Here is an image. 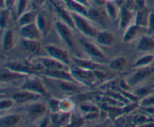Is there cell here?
<instances>
[{
  "instance_id": "1",
  "label": "cell",
  "mask_w": 154,
  "mask_h": 127,
  "mask_svg": "<svg viewBox=\"0 0 154 127\" xmlns=\"http://www.w3.org/2000/svg\"><path fill=\"white\" fill-rule=\"evenodd\" d=\"M71 15L73 19L74 23H75V29L81 32L83 35L88 37H96L97 33H96L95 28H93L90 23L87 21L84 15L78 13L75 11H71Z\"/></svg>"
},
{
  "instance_id": "2",
  "label": "cell",
  "mask_w": 154,
  "mask_h": 127,
  "mask_svg": "<svg viewBox=\"0 0 154 127\" xmlns=\"http://www.w3.org/2000/svg\"><path fill=\"white\" fill-rule=\"evenodd\" d=\"M69 71L77 82L82 83L85 85H90L96 79L94 71L81 69L75 65L72 66V67L69 69Z\"/></svg>"
},
{
  "instance_id": "3",
  "label": "cell",
  "mask_w": 154,
  "mask_h": 127,
  "mask_svg": "<svg viewBox=\"0 0 154 127\" xmlns=\"http://www.w3.org/2000/svg\"><path fill=\"white\" fill-rule=\"evenodd\" d=\"M35 63L38 65V66L42 67V69H48V70H57V69H63V70H69L68 66L64 63L53 59L51 57H39L35 59Z\"/></svg>"
},
{
  "instance_id": "4",
  "label": "cell",
  "mask_w": 154,
  "mask_h": 127,
  "mask_svg": "<svg viewBox=\"0 0 154 127\" xmlns=\"http://www.w3.org/2000/svg\"><path fill=\"white\" fill-rule=\"evenodd\" d=\"M45 50L51 58L55 59V60L64 63L66 66H69L72 63V61H70V60H69L67 53L63 50L57 48V46L51 45H46L45 47Z\"/></svg>"
},
{
  "instance_id": "5",
  "label": "cell",
  "mask_w": 154,
  "mask_h": 127,
  "mask_svg": "<svg viewBox=\"0 0 154 127\" xmlns=\"http://www.w3.org/2000/svg\"><path fill=\"white\" fill-rule=\"evenodd\" d=\"M42 74L43 76L47 78H54V79L64 80V81L77 82L76 80L73 78L69 70H63V69H57V70H48V69H42Z\"/></svg>"
},
{
  "instance_id": "6",
  "label": "cell",
  "mask_w": 154,
  "mask_h": 127,
  "mask_svg": "<svg viewBox=\"0 0 154 127\" xmlns=\"http://www.w3.org/2000/svg\"><path fill=\"white\" fill-rule=\"evenodd\" d=\"M23 90H29V91L33 92V93H38L42 96L48 97V93L47 92L46 89L44 87L42 83L40 80L36 79V78H31V79H27L22 87Z\"/></svg>"
},
{
  "instance_id": "7",
  "label": "cell",
  "mask_w": 154,
  "mask_h": 127,
  "mask_svg": "<svg viewBox=\"0 0 154 127\" xmlns=\"http://www.w3.org/2000/svg\"><path fill=\"white\" fill-rule=\"evenodd\" d=\"M41 34L42 33L35 23L23 26L20 28V35L23 39L38 41L41 39Z\"/></svg>"
},
{
  "instance_id": "8",
  "label": "cell",
  "mask_w": 154,
  "mask_h": 127,
  "mask_svg": "<svg viewBox=\"0 0 154 127\" xmlns=\"http://www.w3.org/2000/svg\"><path fill=\"white\" fill-rule=\"evenodd\" d=\"M41 95L29 90H23V91L17 92L11 96V99L17 103H26L32 101H36L41 98Z\"/></svg>"
},
{
  "instance_id": "9",
  "label": "cell",
  "mask_w": 154,
  "mask_h": 127,
  "mask_svg": "<svg viewBox=\"0 0 154 127\" xmlns=\"http://www.w3.org/2000/svg\"><path fill=\"white\" fill-rule=\"evenodd\" d=\"M153 73H154V66H144V67H141L139 70L134 73L128 80V84H131V85H135Z\"/></svg>"
},
{
  "instance_id": "10",
  "label": "cell",
  "mask_w": 154,
  "mask_h": 127,
  "mask_svg": "<svg viewBox=\"0 0 154 127\" xmlns=\"http://www.w3.org/2000/svg\"><path fill=\"white\" fill-rule=\"evenodd\" d=\"M56 29L58 33L59 36L62 39V40L69 47H72L73 45V41H72V35L71 33L70 27L66 25L63 22H58L56 23Z\"/></svg>"
},
{
  "instance_id": "11",
  "label": "cell",
  "mask_w": 154,
  "mask_h": 127,
  "mask_svg": "<svg viewBox=\"0 0 154 127\" xmlns=\"http://www.w3.org/2000/svg\"><path fill=\"white\" fill-rule=\"evenodd\" d=\"M89 19L93 20V22L97 23L99 25L104 26L106 24L107 18L108 17L106 11L100 10L96 8H88V12H87V17Z\"/></svg>"
},
{
  "instance_id": "12",
  "label": "cell",
  "mask_w": 154,
  "mask_h": 127,
  "mask_svg": "<svg viewBox=\"0 0 154 127\" xmlns=\"http://www.w3.org/2000/svg\"><path fill=\"white\" fill-rule=\"evenodd\" d=\"M135 11L129 10L123 5L120 8V14H119V26L121 29H126L129 27V23L132 21L133 17H135Z\"/></svg>"
},
{
  "instance_id": "13",
  "label": "cell",
  "mask_w": 154,
  "mask_h": 127,
  "mask_svg": "<svg viewBox=\"0 0 154 127\" xmlns=\"http://www.w3.org/2000/svg\"><path fill=\"white\" fill-rule=\"evenodd\" d=\"M53 5H54V8H55V11L56 12H57V15L61 18L62 22H63L64 23H66V25L69 26L70 28L75 29V23H74L73 19H72V17L70 11L66 10L64 8L60 7V6H59L55 2H53Z\"/></svg>"
},
{
  "instance_id": "14",
  "label": "cell",
  "mask_w": 154,
  "mask_h": 127,
  "mask_svg": "<svg viewBox=\"0 0 154 127\" xmlns=\"http://www.w3.org/2000/svg\"><path fill=\"white\" fill-rule=\"evenodd\" d=\"M55 83L56 86L59 90L65 93H75L79 91V88L75 84V82L69 81H64V80H58L54 79V78H50Z\"/></svg>"
},
{
  "instance_id": "15",
  "label": "cell",
  "mask_w": 154,
  "mask_h": 127,
  "mask_svg": "<svg viewBox=\"0 0 154 127\" xmlns=\"http://www.w3.org/2000/svg\"><path fill=\"white\" fill-rule=\"evenodd\" d=\"M4 68L9 69V70L14 71V72L28 75H32L35 72V70L32 67H30V66L23 64L21 63H17V62H11V63H7V64L5 65Z\"/></svg>"
},
{
  "instance_id": "16",
  "label": "cell",
  "mask_w": 154,
  "mask_h": 127,
  "mask_svg": "<svg viewBox=\"0 0 154 127\" xmlns=\"http://www.w3.org/2000/svg\"><path fill=\"white\" fill-rule=\"evenodd\" d=\"M28 76V75L21 74L19 72H14V71L3 68L1 70L0 78H1L2 82H8V81H16V80L23 79V78H27Z\"/></svg>"
},
{
  "instance_id": "17",
  "label": "cell",
  "mask_w": 154,
  "mask_h": 127,
  "mask_svg": "<svg viewBox=\"0 0 154 127\" xmlns=\"http://www.w3.org/2000/svg\"><path fill=\"white\" fill-rule=\"evenodd\" d=\"M72 63L73 65H75V66H78V67L84 69H87V70L95 71L100 70V69H103V66L98 64V63H93V62L90 61V60H81V59L72 58Z\"/></svg>"
},
{
  "instance_id": "18",
  "label": "cell",
  "mask_w": 154,
  "mask_h": 127,
  "mask_svg": "<svg viewBox=\"0 0 154 127\" xmlns=\"http://www.w3.org/2000/svg\"><path fill=\"white\" fill-rule=\"evenodd\" d=\"M150 11L148 8L144 9L141 11H135V24L141 27V28H147L148 27L149 23V15Z\"/></svg>"
},
{
  "instance_id": "19",
  "label": "cell",
  "mask_w": 154,
  "mask_h": 127,
  "mask_svg": "<svg viewBox=\"0 0 154 127\" xmlns=\"http://www.w3.org/2000/svg\"><path fill=\"white\" fill-rule=\"evenodd\" d=\"M61 1L71 11L78 12V13L85 16L86 17H87L88 8L86 6L83 5L75 0H61Z\"/></svg>"
},
{
  "instance_id": "20",
  "label": "cell",
  "mask_w": 154,
  "mask_h": 127,
  "mask_svg": "<svg viewBox=\"0 0 154 127\" xmlns=\"http://www.w3.org/2000/svg\"><path fill=\"white\" fill-rule=\"evenodd\" d=\"M46 111V107L42 104L35 103L30 105L27 110L29 117L32 120H35L43 115Z\"/></svg>"
},
{
  "instance_id": "21",
  "label": "cell",
  "mask_w": 154,
  "mask_h": 127,
  "mask_svg": "<svg viewBox=\"0 0 154 127\" xmlns=\"http://www.w3.org/2000/svg\"><path fill=\"white\" fill-rule=\"evenodd\" d=\"M97 42L103 46H111L114 42V37L111 33L106 31L97 33L96 36Z\"/></svg>"
},
{
  "instance_id": "22",
  "label": "cell",
  "mask_w": 154,
  "mask_h": 127,
  "mask_svg": "<svg viewBox=\"0 0 154 127\" xmlns=\"http://www.w3.org/2000/svg\"><path fill=\"white\" fill-rule=\"evenodd\" d=\"M21 45H22L23 48L29 54H38L40 51V45L38 41L23 39L22 42H21Z\"/></svg>"
},
{
  "instance_id": "23",
  "label": "cell",
  "mask_w": 154,
  "mask_h": 127,
  "mask_svg": "<svg viewBox=\"0 0 154 127\" xmlns=\"http://www.w3.org/2000/svg\"><path fill=\"white\" fill-rule=\"evenodd\" d=\"M105 10L108 17L111 20H116L120 14V8L114 2H106L105 4Z\"/></svg>"
},
{
  "instance_id": "24",
  "label": "cell",
  "mask_w": 154,
  "mask_h": 127,
  "mask_svg": "<svg viewBox=\"0 0 154 127\" xmlns=\"http://www.w3.org/2000/svg\"><path fill=\"white\" fill-rule=\"evenodd\" d=\"M2 49L4 51H9L14 47V33L11 30H5L2 37Z\"/></svg>"
},
{
  "instance_id": "25",
  "label": "cell",
  "mask_w": 154,
  "mask_h": 127,
  "mask_svg": "<svg viewBox=\"0 0 154 127\" xmlns=\"http://www.w3.org/2000/svg\"><path fill=\"white\" fill-rule=\"evenodd\" d=\"M138 50L141 51H149L154 49V40L152 38L147 36H143L140 39L138 45Z\"/></svg>"
},
{
  "instance_id": "26",
  "label": "cell",
  "mask_w": 154,
  "mask_h": 127,
  "mask_svg": "<svg viewBox=\"0 0 154 127\" xmlns=\"http://www.w3.org/2000/svg\"><path fill=\"white\" fill-rule=\"evenodd\" d=\"M38 13L35 11H27L24 12L19 18H18V22L21 26L28 24L33 23L35 22L36 17H37Z\"/></svg>"
},
{
  "instance_id": "27",
  "label": "cell",
  "mask_w": 154,
  "mask_h": 127,
  "mask_svg": "<svg viewBox=\"0 0 154 127\" xmlns=\"http://www.w3.org/2000/svg\"><path fill=\"white\" fill-rule=\"evenodd\" d=\"M141 27L135 25V24L128 27L126 29V31H125L124 36L123 37V42L124 43H127V42H129L132 39H135V36L138 33V32L141 30Z\"/></svg>"
},
{
  "instance_id": "28",
  "label": "cell",
  "mask_w": 154,
  "mask_h": 127,
  "mask_svg": "<svg viewBox=\"0 0 154 127\" xmlns=\"http://www.w3.org/2000/svg\"><path fill=\"white\" fill-rule=\"evenodd\" d=\"M83 46H84L86 52H87L90 57L98 59H105L103 54H102V53L94 45H93V44L85 42V43L83 44Z\"/></svg>"
},
{
  "instance_id": "29",
  "label": "cell",
  "mask_w": 154,
  "mask_h": 127,
  "mask_svg": "<svg viewBox=\"0 0 154 127\" xmlns=\"http://www.w3.org/2000/svg\"><path fill=\"white\" fill-rule=\"evenodd\" d=\"M20 120V117L17 114L13 115H8L4 117H2L0 120L1 126H11L17 124Z\"/></svg>"
},
{
  "instance_id": "30",
  "label": "cell",
  "mask_w": 154,
  "mask_h": 127,
  "mask_svg": "<svg viewBox=\"0 0 154 127\" xmlns=\"http://www.w3.org/2000/svg\"><path fill=\"white\" fill-rule=\"evenodd\" d=\"M154 60V54L153 55H146L141 57L135 62L134 67L135 68H141L147 66L151 64Z\"/></svg>"
},
{
  "instance_id": "31",
  "label": "cell",
  "mask_w": 154,
  "mask_h": 127,
  "mask_svg": "<svg viewBox=\"0 0 154 127\" xmlns=\"http://www.w3.org/2000/svg\"><path fill=\"white\" fill-rule=\"evenodd\" d=\"M126 60L124 57H118L110 63V68L113 70H121L125 67Z\"/></svg>"
},
{
  "instance_id": "32",
  "label": "cell",
  "mask_w": 154,
  "mask_h": 127,
  "mask_svg": "<svg viewBox=\"0 0 154 127\" xmlns=\"http://www.w3.org/2000/svg\"><path fill=\"white\" fill-rule=\"evenodd\" d=\"M35 23L36 24L37 27L42 33H44L46 31L47 29V21L45 20V16L42 15V14L38 13L37 17H36V20Z\"/></svg>"
},
{
  "instance_id": "33",
  "label": "cell",
  "mask_w": 154,
  "mask_h": 127,
  "mask_svg": "<svg viewBox=\"0 0 154 127\" xmlns=\"http://www.w3.org/2000/svg\"><path fill=\"white\" fill-rule=\"evenodd\" d=\"M27 7V0H17L16 5V15L19 18L25 12Z\"/></svg>"
},
{
  "instance_id": "34",
  "label": "cell",
  "mask_w": 154,
  "mask_h": 127,
  "mask_svg": "<svg viewBox=\"0 0 154 127\" xmlns=\"http://www.w3.org/2000/svg\"><path fill=\"white\" fill-rule=\"evenodd\" d=\"M9 18V11L8 9L3 8L1 11V18H0V25H1L2 29H4L6 27Z\"/></svg>"
},
{
  "instance_id": "35",
  "label": "cell",
  "mask_w": 154,
  "mask_h": 127,
  "mask_svg": "<svg viewBox=\"0 0 154 127\" xmlns=\"http://www.w3.org/2000/svg\"><path fill=\"white\" fill-rule=\"evenodd\" d=\"M72 108H73V103L69 99H64L63 101H60V111L68 113Z\"/></svg>"
},
{
  "instance_id": "36",
  "label": "cell",
  "mask_w": 154,
  "mask_h": 127,
  "mask_svg": "<svg viewBox=\"0 0 154 127\" xmlns=\"http://www.w3.org/2000/svg\"><path fill=\"white\" fill-rule=\"evenodd\" d=\"M153 91V88L151 87H144L138 89L135 91V96H149Z\"/></svg>"
},
{
  "instance_id": "37",
  "label": "cell",
  "mask_w": 154,
  "mask_h": 127,
  "mask_svg": "<svg viewBox=\"0 0 154 127\" xmlns=\"http://www.w3.org/2000/svg\"><path fill=\"white\" fill-rule=\"evenodd\" d=\"M141 105L142 107L154 106V95L147 96V97L143 99L141 102Z\"/></svg>"
},
{
  "instance_id": "38",
  "label": "cell",
  "mask_w": 154,
  "mask_h": 127,
  "mask_svg": "<svg viewBox=\"0 0 154 127\" xmlns=\"http://www.w3.org/2000/svg\"><path fill=\"white\" fill-rule=\"evenodd\" d=\"M50 108L53 113H57L60 111V101L57 99H51L50 100Z\"/></svg>"
},
{
  "instance_id": "39",
  "label": "cell",
  "mask_w": 154,
  "mask_h": 127,
  "mask_svg": "<svg viewBox=\"0 0 154 127\" xmlns=\"http://www.w3.org/2000/svg\"><path fill=\"white\" fill-rule=\"evenodd\" d=\"M147 30H148L149 34H154V10L150 11Z\"/></svg>"
},
{
  "instance_id": "40",
  "label": "cell",
  "mask_w": 154,
  "mask_h": 127,
  "mask_svg": "<svg viewBox=\"0 0 154 127\" xmlns=\"http://www.w3.org/2000/svg\"><path fill=\"white\" fill-rule=\"evenodd\" d=\"M135 11H141L148 8L146 0H135Z\"/></svg>"
},
{
  "instance_id": "41",
  "label": "cell",
  "mask_w": 154,
  "mask_h": 127,
  "mask_svg": "<svg viewBox=\"0 0 154 127\" xmlns=\"http://www.w3.org/2000/svg\"><path fill=\"white\" fill-rule=\"evenodd\" d=\"M12 105H13V100H11V99L2 100L1 103H0V110L4 111V110L8 109L12 106Z\"/></svg>"
},
{
  "instance_id": "42",
  "label": "cell",
  "mask_w": 154,
  "mask_h": 127,
  "mask_svg": "<svg viewBox=\"0 0 154 127\" xmlns=\"http://www.w3.org/2000/svg\"><path fill=\"white\" fill-rule=\"evenodd\" d=\"M81 109L83 111H86L87 113H92V112H98V109L96 106H93L92 105H81Z\"/></svg>"
},
{
  "instance_id": "43",
  "label": "cell",
  "mask_w": 154,
  "mask_h": 127,
  "mask_svg": "<svg viewBox=\"0 0 154 127\" xmlns=\"http://www.w3.org/2000/svg\"><path fill=\"white\" fill-rule=\"evenodd\" d=\"M122 5L124 6L129 10L135 11V0H123V2Z\"/></svg>"
},
{
  "instance_id": "44",
  "label": "cell",
  "mask_w": 154,
  "mask_h": 127,
  "mask_svg": "<svg viewBox=\"0 0 154 127\" xmlns=\"http://www.w3.org/2000/svg\"><path fill=\"white\" fill-rule=\"evenodd\" d=\"M16 0H2V5L3 8L10 9L14 5Z\"/></svg>"
},
{
  "instance_id": "45",
  "label": "cell",
  "mask_w": 154,
  "mask_h": 127,
  "mask_svg": "<svg viewBox=\"0 0 154 127\" xmlns=\"http://www.w3.org/2000/svg\"><path fill=\"white\" fill-rule=\"evenodd\" d=\"M75 1L78 2H79V3H81V5L86 6V7H87V8L89 7V0H75Z\"/></svg>"
},
{
  "instance_id": "46",
  "label": "cell",
  "mask_w": 154,
  "mask_h": 127,
  "mask_svg": "<svg viewBox=\"0 0 154 127\" xmlns=\"http://www.w3.org/2000/svg\"><path fill=\"white\" fill-rule=\"evenodd\" d=\"M92 1L94 2L98 5H105V2H106V0H92Z\"/></svg>"
},
{
  "instance_id": "47",
  "label": "cell",
  "mask_w": 154,
  "mask_h": 127,
  "mask_svg": "<svg viewBox=\"0 0 154 127\" xmlns=\"http://www.w3.org/2000/svg\"><path fill=\"white\" fill-rule=\"evenodd\" d=\"M147 5L148 7H153L154 6V0H146Z\"/></svg>"
}]
</instances>
